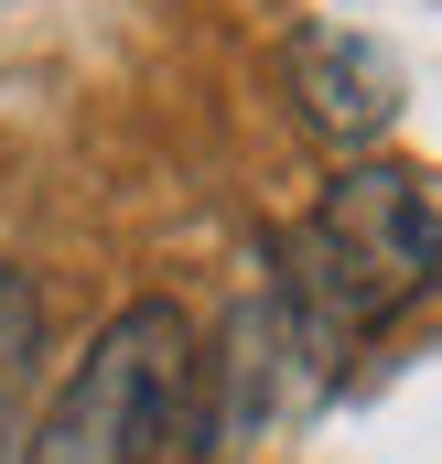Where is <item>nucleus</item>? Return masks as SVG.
Returning <instances> with one entry per match:
<instances>
[{
  "mask_svg": "<svg viewBox=\"0 0 442 464\" xmlns=\"http://www.w3.org/2000/svg\"><path fill=\"white\" fill-rule=\"evenodd\" d=\"M33 346H43V303H33V281L0 259V454H11V432H22V389H33Z\"/></svg>",
  "mask_w": 442,
  "mask_h": 464,
  "instance_id": "obj_4",
  "label": "nucleus"
},
{
  "mask_svg": "<svg viewBox=\"0 0 442 464\" xmlns=\"http://www.w3.org/2000/svg\"><path fill=\"white\" fill-rule=\"evenodd\" d=\"M432 281H442V206L410 162H345L313 195V217L281 237V303L324 346L399 324Z\"/></svg>",
  "mask_w": 442,
  "mask_h": 464,
  "instance_id": "obj_1",
  "label": "nucleus"
},
{
  "mask_svg": "<svg viewBox=\"0 0 442 464\" xmlns=\"http://www.w3.org/2000/svg\"><path fill=\"white\" fill-rule=\"evenodd\" d=\"M195 389H206V346H195L184 303H130L65 367V389L33 432V464H173L206 432Z\"/></svg>",
  "mask_w": 442,
  "mask_h": 464,
  "instance_id": "obj_2",
  "label": "nucleus"
},
{
  "mask_svg": "<svg viewBox=\"0 0 442 464\" xmlns=\"http://www.w3.org/2000/svg\"><path fill=\"white\" fill-rule=\"evenodd\" d=\"M281 76H292L303 130L334 140V151H367V140L399 119V65H389L367 33H345V22H303L292 54H281Z\"/></svg>",
  "mask_w": 442,
  "mask_h": 464,
  "instance_id": "obj_3",
  "label": "nucleus"
}]
</instances>
